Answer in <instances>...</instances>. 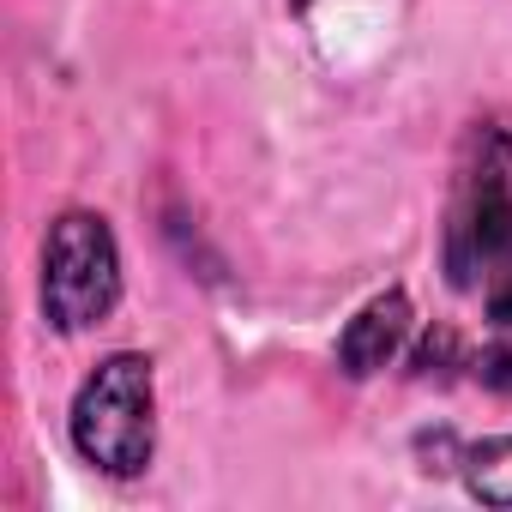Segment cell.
Instances as JSON below:
<instances>
[{"mask_svg": "<svg viewBox=\"0 0 512 512\" xmlns=\"http://www.w3.org/2000/svg\"><path fill=\"white\" fill-rule=\"evenodd\" d=\"M440 266L458 296L482 302L488 326L512 320V115L470 121L458 145Z\"/></svg>", "mask_w": 512, "mask_h": 512, "instance_id": "cell-1", "label": "cell"}, {"mask_svg": "<svg viewBox=\"0 0 512 512\" xmlns=\"http://www.w3.org/2000/svg\"><path fill=\"white\" fill-rule=\"evenodd\" d=\"M67 434H73V452L91 470L139 476L151 464V452H157V374H151V356H139V350L103 356L85 374V386L73 392Z\"/></svg>", "mask_w": 512, "mask_h": 512, "instance_id": "cell-2", "label": "cell"}, {"mask_svg": "<svg viewBox=\"0 0 512 512\" xmlns=\"http://www.w3.org/2000/svg\"><path fill=\"white\" fill-rule=\"evenodd\" d=\"M121 302V247L103 211H61L43 241V320L91 332Z\"/></svg>", "mask_w": 512, "mask_h": 512, "instance_id": "cell-3", "label": "cell"}, {"mask_svg": "<svg viewBox=\"0 0 512 512\" xmlns=\"http://www.w3.org/2000/svg\"><path fill=\"white\" fill-rule=\"evenodd\" d=\"M404 338H410V296H404V290H386V296H374V302L344 326V338H338V368H344L350 380H368V374H380L386 362H398Z\"/></svg>", "mask_w": 512, "mask_h": 512, "instance_id": "cell-4", "label": "cell"}, {"mask_svg": "<svg viewBox=\"0 0 512 512\" xmlns=\"http://www.w3.org/2000/svg\"><path fill=\"white\" fill-rule=\"evenodd\" d=\"M458 464H464V488L482 506H512V434H494V440L464 446Z\"/></svg>", "mask_w": 512, "mask_h": 512, "instance_id": "cell-5", "label": "cell"}, {"mask_svg": "<svg viewBox=\"0 0 512 512\" xmlns=\"http://www.w3.org/2000/svg\"><path fill=\"white\" fill-rule=\"evenodd\" d=\"M476 380H488L494 392H512V320H494L488 326V344L476 350Z\"/></svg>", "mask_w": 512, "mask_h": 512, "instance_id": "cell-6", "label": "cell"}, {"mask_svg": "<svg viewBox=\"0 0 512 512\" xmlns=\"http://www.w3.org/2000/svg\"><path fill=\"white\" fill-rule=\"evenodd\" d=\"M302 7H314V0H290V13H302Z\"/></svg>", "mask_w": 512, "mask_h": 512, "instance_id": "cell-7", "label": "cell"}]
</instances>
